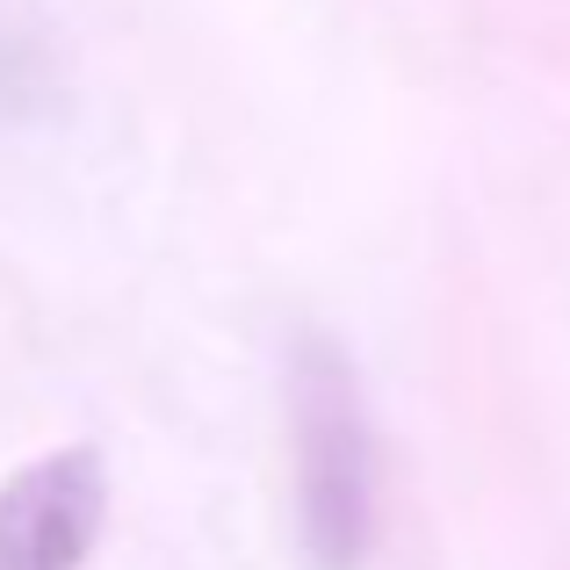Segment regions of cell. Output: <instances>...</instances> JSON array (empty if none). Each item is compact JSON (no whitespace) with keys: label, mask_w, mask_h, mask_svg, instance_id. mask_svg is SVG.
Segmentation results:
<instances>
[{"label":"cell","mask_w":570,"mask_h":570,"mask_svg":"<svg viewBox=\"0 0 570 570\" xmlns=\"http://www.w3.org/2000/svg\"><path fill=\"white\" fill-rule=\"evenodd\" d=\"M289 484L311 570H362L383 520V448L362 368L325 333L289 347Z\"/></svg>","instance_id":"6da1fadb"},{"label":"cell","mask_w":570,"mask_h":570,"mask_svg":"<svg viewBox=\"0 0 570 570\" xmlns=\"http://www.w3.org/2000/svg\"><path fill=\"white\" fill-rule=\"evenodd\" d=\"M109 520L101 448H51L0 484V570H87Z\"/></svg>","instance_id":"7a4b0ae2"},{"label":"cell","mask_w":570,"mask_h":570,"mask_svg":"<svg viewBox=\"0 0 570 570\" xmlns=\"http://www.w3.org/2000/svg\"><path fill=\"white\" fill-rule=\"evenodd\" d=\"M14 80H37V51H29V29L14 22V14H0V95H8Z\"/></svg>","instance_id":"3957f363"}]
</instances>
